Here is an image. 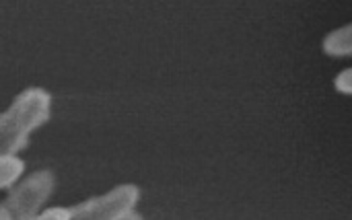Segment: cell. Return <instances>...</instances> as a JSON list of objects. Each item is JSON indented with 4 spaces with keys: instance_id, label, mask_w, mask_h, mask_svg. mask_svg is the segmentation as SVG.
<instances>
[{
    "instance_id": "3",
    "label": "cell",
    "mask_w": 352,
    "mask_h": 220,
    "mask_svg": "<svg viewBox=\"0 0 352 220\" xmlns=\"http://www.w3.org/2000/svg\"><path fill=\"white\" fill-rule=\"evenodd\" d=\"M54 192V173L37 171L29 179H25L16 190L8 194V198L0 204L2 220H27L39 217L41 204Z\"/></svg>"
},
{
    "instance_id": "1",
    "label": "cell",
    "mask_w": 352,
    "mask_h": 220,
    "mask_svg": "<svg viewBox=\"0 0 352 220\" xmlns=\"http://www.w3.org/2000/svg\"><path fill=\"white\" fill-rule=\"evenodd\" d=\"M52 113V97L43 89H27L0 118V155H16L33 130L43 126Z\"/></svg>"
},
{
    "instance_id": "2",
    "label": "cell",
    "mask_w": 352,
    "mask_h": 220,
    "mask_svg": "<svg viewBox=\"0 0 352 220\" xmlns=\"http://www.w3.org/2000/svg\"><path fill=\"white\" fill-rule=\"evenodd\" d=\"M140 198V190L132 184L118 186L116 190L91 198L70 208H50L39 219L43 220H120L136 217L134 206Z\"/></svg>"
},
{
    "instance_id": "5",
    "label": "cell",
    "mask_w": 352,
    "mask_h": 220,
    "mask_svg": "<svg viewBox=\"0 0 352 220\" xmlns=\"http://www.w3.org/2000/svg\"><path fill=\"white\" fill-rule=\"evenodd\" d=\"M25 165L16 155H0V188H10L23 173Z\"/></svg>"
},
{
    "instance_id": "6",
    "label": "cell",
    "mask_w": 352,
    "mask_h": 220,
    "mask_svg": "<svg viewBox=\"0 0 352 220\" xmlns=\"http://www.w3.org/2000/svg\"><path fill=\"white\" fill-rule=\"evenodd\" d=\"M336 87H338V91L351 93L352 95V68L351 70H344V72L336 78Z\"/></svg>"
},
{
    "instance_id": "4",
    "label": "cell",
    "mask_w": 352,
    "mask_h": 220,
    "mask_svg": "<svg viewBox=\"0 0 352 220\" xmlns=\"http://www.w3.org/2000/svg\"><path fill=\"white\" fill-rule=\"evenodd\" d=\"M324 50L330 56H351L352 54V23L346 27H340L336 31H332L326 41H324Z\"/></svg>"
}]
</instances>
